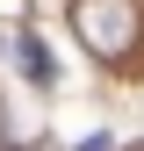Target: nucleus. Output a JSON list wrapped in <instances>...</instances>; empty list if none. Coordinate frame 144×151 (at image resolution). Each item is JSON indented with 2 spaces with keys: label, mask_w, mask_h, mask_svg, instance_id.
Wrapping results in <instances>:
<instances>
[{
  "label": "nucleus",
  "mask_w": 144,
  "mask_h": 151,
  "mask_svg": "<svg viewBox=\"0 0 144 151\" xmlns=\"http://www.w3.org/2000/svg\"><path fill=\"white\" fill-rule=\"evenodd\" d=\"M72 29L94 58H122L137 36V7L130 0H72Z\"/></svg>",
  "instance_id": "1"
},
{
  "label": "nucleus",
  "mask_w": 144,
  "mask_h": 151,
  "mask_svg": "<svg viewBox=\"0 0 144 151\" xmlns=\"http://www.w3.org/2000/svg\"><path fill=\"white\" fill-rule=\"evenodd\" d=\"M22 65L36 72V79H50V72H58V65H50V50H43V43H22Z\"/></svg>",
  "instance_id": "2"
},
{
  "label": "nucleus",
  "mask_w": 144,
  "mask_h": 151,
  "mask_svg": "<svg viewBox=\"0 0 144 151\" xmlns=\"http://www.w3.org/2000/svg\"><path fill=\"white\" fill-rule=\"evenodd\" d=\"M79 151H115V137H108V129H86V137H79Z\"/></svg>",
  "instance_id": "3"
}]
</instances>
